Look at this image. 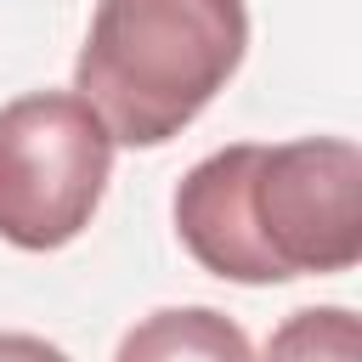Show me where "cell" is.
Instances as JSON below:
<instances>
[{
	"label": "cell",
	"instance_id": "obj_1",
	"mask_svg": "<svg viewBox=\"0 0 362 362\" xmlns=\"http://www.w3.org/2000/svg\"><path fill=\"white\" fill-rule=\"evenodd\" d=\"M181 249L226 283L328 277L362 260V147L345 136L232 141L175 187Z\"/></svg>",
	"mask_w": 362,
	"mask_h": 362
},
{
	"label": "cell",
	"instance_id": "obj_2",
	"mask_svg": "<svg viewBox=\"0 0 362 362\" xmlns=\"http://www.w3.org/2000/svg\"><path fill=\"white\" fill-rule=\"evenodd\" d=\"M249 51L243 0H96L74 96L113 147H164L226 90Z\"/></svg>",
	"mask_w": 362,
	"mask_h": 362
},
{
	"label": "cell",
	"instance_id": "obj_3",
	"mask_svg": "<svg viewBox=\"0 0 362 362\" xmlns=\"http://www.w3.org/2000/svg\"><path fill=\"white\" fill-rule=\"evenodd\" d=\"M113 175V136L74 90H28L0 107V238L45 255L74 243Z\"/></svg>",
	"mask_w": 362,
	"mask_h": 362
},
{
	"label": "cell",
	"instance_id": "obj_4",
	"mask_svg": "<svg viewBox=\"0 0 362 362\" xmlns=\"http://www.w3.org/2000/svg\"><path fill=\"white\" fill-rule=\"evenodd\" d=\"M113 362H255V351H249V334L226 311L164 305L119 339Z\"/></svg>",
	"mask_w": 362,
	"mask_h": 362
},
{
	"label": "cell",
	"instance_id": "obj_5",
	"mask_svg": "<svg viewBox=\"0 0 362 362\" xmlns=\"http://www.w3.org/2000/svg\"><path fill=\"white\" fill-rule=\"evenodd\" d=\"M260 362H362V317L351 305H300L272 328Z\"/></svg>",
	"mask_w": 362,
	"mask_h": 362
},
{
	"label": "cell",
	"instance_id": "obj_6",
	"mask_svg": "<svg viewBox=\"0 0 362 362\" xmlns=\"http://www.w3.org/2000/svg\"><path fill=\"white\" fill-rule=\"evenodd\" d=\"M0 362H68V351L40 334H0Z\"/></svg>",
	"mask_w": 362,
	"mask_h": 362
}]
</instances>
